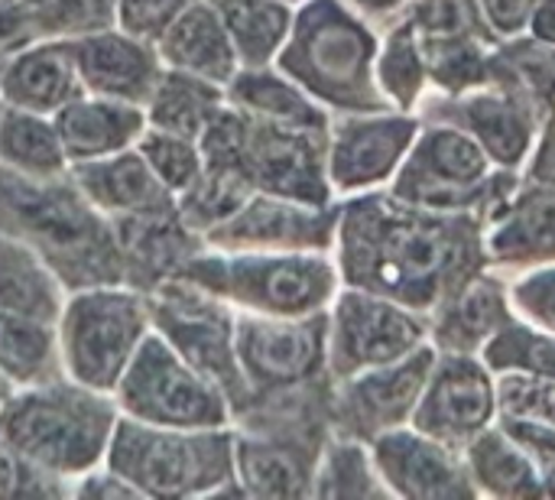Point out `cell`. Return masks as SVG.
Segmentation results:
<instances>
[{"label":"cell","mask_w":555,"mask_h":500,"mask_svg":"<svg viewBox=\"0 0 555 500\" xmlns=\"http://www.w3.org/2000/svg\"><path fill=\"white\" fill-rule=\"evenodd\" d=\"M0 169L29 179H55L72 169L55 117L7 107L0 111Z\"/></svg>","instance_id":"obj_31"},{"label":"cell","mask_w":555,"mask_h":500,"mask_svg":"<svg viewBox=\"0 0 555 500\" xmlns=\"http://www.w3.org/2000/svg\"><path fill=\"white\" fill-rule=\"evenodd\" d=\"M488 254L498 264H546L555 260V185H530L514 205L498 211V228L488 238Z\"/></svg>","instance_id":"obj_28"},{"label":"cell","mask_w":555,"mask_h":500,"mask_svg":"<svg viewBox=\"0 0 555 500\" xmlns=\"http://www.w3.org/2000/svg\"><path fill=\"white\" fill-rule=\"evenodd\" d=\"M120 416L172 426V430H218L231 426V400L224 390L172 351L156 332L146 335L130 368L114 387Z\"/></svg>","instance_id":"obj_9"},{"label":"cell","mask_w":555,"mask_h":500,"mask_svg":"<svg viewBox=\"0 0 555 500\" xmlns=\"http://www.w3.org/2000/svg\"><path fill=\"white\" fill-rule=\"evenodd\" d=\"M0 111H3V101H0Z\"/></svg>","instance_id":"obj_57"},{"label":"cell","mask_w":555,"mask_h":500,"mask_svg":"<svg viewBox=\"0 0 555 500\" xmlns=\"http://www.w3.org/2000/svg\"><path fill=\"white\" fill-rule=\"evenodd\" d=\"M250 195L254 189L234 169L205 163L202 176L185 192L176 195V211L195 234L205 238L215 228H221Z\"/></svg>","instance_id":"obj_36"},{"label":"cell","mask_w":555,"mask_h":500,"mask_svg":"<svg viewBox=\"0 0 555 500\" xmlns=\"http://www.w3.org/2000/svg\"><path fill=\"white\" fill-rule=\"evenodd\" d=\"M361 439L332 436L322 449L312 498H384L387 488L374 469V459L361 449Z\"/></svg>","instance_id":"obj_37"},{"label":"cell","mask_w":555,"mask_h":500,"mask_svg":"<svg viewBox=\"0 0 555 500\" xmlns=\"http://www.w3.org/2000/svg\"><path fill=\"white\" fill-rule=\"evenodd\" d=\"M10 390H13V384H10V381H7V377L0 374V403H3L7 397H10Z\"/></svg>","instance_id":"obj_55"},{"label":"cell","mask_w":555,"mask_h":500,"mask_svg":"<svg viewBox=\"0 0 555 500\" xmlns=\"http://www.w3.org/2000/svg\"><path fill=\"white\" fill-rule=\"evenodd\" d=\"M146 299H150L153 332L172 351H179L195 371H202L208 381H215L224 390L234 416L247 403V384L234 348L237 309L218 299L215 293L179 277L150 290Z\"/></svg>","instance_id":"obj_11"},{"label":"cell","mask_w":555,"mask_h":500,"mask_svg":"<svg viewBox=\"0 0 555 500\" xmlns=\"http://www.w3.org/2000/svg\"><path fill=\"white\" fill-rule=\"evenodd\" d=\"M530 26H533V39L555 46V0H540L533 16H530Z\"/></svg>","instance_id":"obj_53"},{"label":"cell","mask_w":555,"mask_h":500,"mask_svg":"<svg viewBox=\"0 0 555 500\" xmlns=\"http://www.w3.org/2000/svg\"><path fill=\"white\" fill-rule=\"evenodd\" d=\"M371 446L374 469L390 491L403 498H475V485L449 446L403 430L380 433Z\"/></svg>","instance_id":"obj_21"},{"label":"cell","mask_w":555,"mask_h":500,"mask_svg":"<svg viewBox=\"0 0 555 500\" xmlns=\"http://www.w3.org/2000/svg\"><path fill=\"white\" fill-rule=\"evenodd\" d=\"M491 413L494 394L481 364L449 351V358L433 368L429 387L423 390V403L413 423L429 439L455 449L462 443H472L488 426Z\"/></svg>","instance_id":"obj_19"},{"label":"cell","mask_w":555,"mask_h":500,"mask_svg":"<svg viewBox=\"0 0 555 500\" xmlns=\"http://www.w3.org/2000/svg\"><path fill=\"white\" fill-rule=\"evenodd\" d=\"M234 430V426H231ZM328 439L234 430V482L244 498H312Z\"/></svg>","instance_id":"obj_18"},{"label":"cell","mask_w":555,"mask_h":500,"mask_svg":"<svg viewBox=\"0 0 555 500\" xmlns=\"http://www.w3.org/2000/svg\"><path fill=\"white\" fill-rule=\"evenodd\" d=\"M286 3H293V7H299V3H302V0H286Z\"/></svg>","instance_id":"obj_56"},{"label":"cell","mask_w":555,"mask_h":500,"mask_svg":"<svg viewBox=\"0 0 555 500\" xmlns=\"http://www.w3.org/2000/svg\"><path fill=\"white\" fill-rule=\"evenodd\" d=\"M530 182H543V185H555V120L550 124L540 150H537V159H533V169H530Z\"/></svg>","instance_id":"obj_52"},{"label":"cell","mask_w":555,"mask_h":500,"mask_svg":"<svg viewBox=\"0 0 555 500\" xmlns=\"http://www.w3.org/2000/svg\"><path fill=\"white\" fill-rule=\"evenodd\" d=\"M192 0H114V26L156 46Z\"/></svg>","instance_id":"obj_46"},{"label":"cell","mask_w":555,"mask_h":500,"mask_svg":"<svg viewBox=\"0 0 555 500\" xmlns=\"http://www.w3.org/2000/svg\"><path fill=\"white\" fill-rule=\"evenodd\" d=\"M140 498H244L234 430H172L120 416L104 459Z\"/></svg>","instance_id":"obj_6"},{"label":"cell","mask_w":555,"mask_h":500,"mask_svg":"<svg viewBox=\"0 0 555 500\" xmlns=\"http://www.w3.org/2000/svg\"><path fill=\"white\" fill-rule=\"evenodd\" d=\"M501 407H504V416L555 426V381L553 377H543V381L507 377L501 384Z\"/></svg>","instance_id":"obj_47"},{"label":"cell","mask_w":555,"mask_h":500,"mask_svg":"<svg viewBox=\"0 0 555 500\" xmlns=\"http://www.w3.org/2000/svg\"><path fill=\"white\" fill-rule=\"evenodd\" d=\"M537 3H540V0H478L485 20H488L498 33H504V36L520 33V29L530 23Z\"/></svg>","instance_id":"obj_51"},{"label":"cell","mask_w":555,"mask_h":500,"mask_svg":"<svg viewBox=\"0 0 555 500\" xmlns=\"http://www.w3.org/2000/svg\"><path fill=\"white\" fill-rule=\"evenodd\" d=\"M228 104L273 124L302 127V130H332V111H325L306 88H299L286 72L276 65L237 68L234 78L224 85Z\"/></svg>","instance_id":"obj_27"},{"label":"cell","mask_w":555,"mask_h":500,"mask_svg":"<svg viewBox=\"0 0 555 500\" xmlns=\"http://www.w3.org/2000/svg\"><path fill=\"white\" fill-rule=\"evenodd\" d=\"M234 348L247 400L319 381L328 374V309L296 319L237 312Z\"/></svg>","instance_id":"obj_12"},{"label":"cell","mask_w":555,"mask_h":500,"mask_svg":"<svg viewBox=\"0 0 555 500\" xmlns=\"http://www.w3.org/2000/svg\"><path fill=\"white\" fill-rule=\"evenodd\" d=\"M198 143L208 166L234 169L254 192L306 205L335 202L325 163L328 133L260 120L224 104Z\"/></svg>","instance_id":"obj_5"},{"label":"cell","mask_w":555,"mask_h":500,"mask_svg":"<svg viewBox=\"0 0 555 500\" xmlns=\"http://www.w3.org/2000/svg\"><path fill=\"white\" fill-rule=\"evenodd\" d=\"M341 205H306L267 192H254L221 228L205 234L215 251H267V254H328L335 247Z\"/></svg>","instance_id":"obj_14"},{"label":"cell","mask_w":555,"mask_h":500,"mask_svg":"<svg viewBox=\"0 0 555 500\" xmlns=\"http://www.w3.org/2000/svg\"><path fill=\"white\" fill-rule=\"evenodd\" d=\"M81 91L68 39L26 42L0 65V101L7 107L55 117Z\"/></svg>","instance_id":"obj_22"},{"label":"cell","mask_w":555,"mask_h":500,"mask_svg":"<svg viewBox=\"0 0 555 500\" xmlns=\"http://www.w3.org/2000/svg\"><path fill=\"white\" fill-rule=\"evenodd\" d=\"M55 127L65 156L75 166L137 146L140 133L146 130V114L140 104L81 91L55 114Z\"/></svg>","instance_id":"obj_24"},{"label":"cell","mask_w":555,"mask_h":500,"mask_svg":"<svg viewBox=\"0 0 555 500\" xmlns=\"http://www.w3.org/2000/svg\"><path fill=\"white\" fill-rule=\"evenodd\" d=\"M224 104H228L224 85L179 68H163L156 88L143 104V114H146V127L198 140Z\"/></svg>","instance_id":"obj_29"},{"label":"cell","mask_w":555,"mask_h":500,"mask_svg":"<svg viewBox=\"0 0 555 500\" xmlns=\"http://www.w3.org/2000/svg\"><path fill=\"white\" fill-rule=\"evenodd\" d=\"M68 46L78 68V81L88 94H101L140 107L146 104L150 91L156 88L166 68L153 42L130 36L120 26L85 33L78 39H68Z\"/></svg>","instance_id":"obj_17"},{"label":"cell","mask_w":555,"mask_h":500,"mask_svg":"<svg viewBox=\"0 0 555 500\" xmlns=\"http://www.w3.org/2000/svg\"><path fill=\"white\" fill-rule=\"evenodd\" d=\"M485 358L491 368H501V371L520 368V371H533L540 377L555 381V342L546 335H533L527 329H504L498 342H491Z\"/></svg>","instance_id":"obj_43"},{"label":"cell","mask_w":555,"mask_h":500,"mask_svg":"<svg viewBox=\"0 0 555 500\" xmlns=\"http://www.w3.org/2000/svg\"><path fill=\"white\" fill-rule=\"evenodd\" d=\"M481 228L478 211H436L397 195L351 198L335 234L338 277L406 309H436L481 273Z\"/></svg>","instance_id":"obj_1"},{"label":"cell","mask_w":555,"mask_h":500,"mask_svg":"<svg viewBox=\"0 0 555 500\" xmlns=\"http://www.w3.org/2000/svg\"><path fill=\"white\" fill-rule=\"evenodd\" d=\"M377 85L387 94V101L400 107H413L426 85V59L420 49V33L413 20L406 16L377 52Z\"/></svg>","instance_id":"obj_40"},{"label":"cell","mask_w":555,"mask_h":500,"mask_svg":"<svg viewBox=\"0 0 555 500\" xmlns=\"http://www.w3.org/2000/svg\"><path fill=\"white\" fill-rule=\"evenodd\" d=\"M0 231L33 247L68 293L124 283L114 225L75 179H29L0 169Z\"/></svg>","instance_id":"obj_2"},{"label":"cell","mask_w":555,"mask_h":500,"mask_svg":"<svg viewBox=\"0 0 555 500\" xmlns=\"http://www.w3.org/2000/svg\"><path fill=\"white\" fill-rule=\"evenodd\" d=\"M0 498H72V488L52 472L33 465L0 436Z\"/></svg>","instance_id":"obj_44"},{"label":"cell","mask_w":555,"mask_h":500,"mask_svg":"<svg viewBox=\"0 0 555 500\" xmlns=\"http://www.w3.org/2000/svg\"><path fill=\"white\" fill-rule=\"evenodd\" d=\"M111 225L124 260V283L140 293H150L159 283L172 280L182 270V264L205 247V238L195 234L179 218L176 205L159 211L111 218Z\"/></svg>","instance_id":"obj_20"},{"label":"cell","mask_w":555,"mask_h":500,"mask_svg":"<svg viewBox=\"0 0 555 500\" xmlns=\"http://www.w3.org/2000/svg\"><path fill=\"white\" fill-rule=\"evenodd\" d=\"M72 498H140L114 469L98 465L72 482Z\"/></svg>","instance_id":"obj_49"},{"label":"cell","mask_w":555,"mask_h":500,"mask_svg":"<svg viewBox=\"0 0 555 500\" xmlns=\"http://www.w3.org/2000/svg\"><path fill=\"white\" fill-rule=\"evenodd\" d=\"M423 322L406 306L348 286L328 306V377L348 381L367 368L393 364L420 348Z\"/></svg>","instance_id":"obj_13"},{"label":"cell","mask_w":555,"mask_h":500,"mask_svg":"<svg viewBox=\"0 0 555 500\" xmlns=\"http://www.w3.org/2000/svg\"><path fill=\"white\" fill-rule=\"evenodd\" d=\"M140 156L146 159V166L153 169V176L172 192H185L205 169V156H202V143L195 137H182V133H169V130H156L146 127L137 140Z\"/></svg>","instance_id":"obj_42"},{"label":"cell","mask_w":555,"mask_h":500,"mask_svg":"<svg viewBox=\"0 0 555 500\" xmlns=\"http://www.w3.org/2000/svg\"><path fill=\"white\" fill-rule=\"evenodd\" d=\"M472 475L478 488L501 495V498H530L540 495L543 485L530 459H524L501 433H478L468 449Z\"/></svg>","instance_id":"obj_38"},{"label":"cell","mask_w":555,"mask_h":500,"mask_svg":"<svg viewBox=\"0 0 555 500\" xmlns=\"http://www.w3.org/2000/svg\"><path fill=\"white\" fill-rule=\"evenodd\" d=\"M433 364L436 355L429 348H416L393 364L367 368L348 381H338L332 397L335 433L371 443L374 436L397 430L416 410Z\"/></svg>","instance_id":"obj_15"},{"label":"cell","mask_w":555,"mask_h":500,"mask_svg":"<svg viewBox=\"0 0 555 500\" xmlns=\"http://www.w3.org/2000/svg\"><path fill=\"white\" fill-rule=\"evenodd\" d=\"M156 52L166 68H179L218 85H228L241 68L234 42L211 0H192L156 39Z\"/></svg>","instance_id":"obj_25"},{"label":"cell","mask_w":555,"mask_h":500,"mask_svg":"<svg viewBox=\"0 0 555 500\" xmlns=\"http://www.w3.org/2000/svg\"><path fill=\"white\" fill-rule=\"evenodd\" d=\"M504 325H507V299L501 283L475 277L446 303L436 322V342L452 355H468L481 348V342H488Z\"/></svg>","instance_id":"obj_34"},{"label":"cell","mask_w":555,"mask_h":500,"mask_svg":"<svg viewBox=\"0 0 555 500\" xmlns=\"http://www.w3.org/2000/svg\"><path fill=\"white\" fill-rule=\"evenodd\" d=\"M176 277L215 293L237 312L280 319L325 312L341 283L338 264L315 251L267 254L202 247Z\"/></svg>","instance_id":"obj_7"},{"label":"cell","mask_w":555,"mask_h":500,"mask_svg":"<svg viewBox=\"0 0 555 500\" xmlns=\"http://www.w3.org/2000/svg\"><path fill=\"white\" fill-rule=\"evenodd\" d=\"M377 36L345 0H302L276 68L306 88L325 111L377 114L390 101L377 85Z\"/></svg>","instance_id":"obj_3"},{"label":"cell","mask_w":555,"mask_h":500,"mask_svg":"<svg viewBox=\"0 0 555 500\" xmlns=\"http://www.w3.org/2000/svg\"><path fill=\"white\" fill-rule=\"evenodd\" d=\"M33 39H78L114 26V0H23Z\"/></svg>","instance_id":"obj_41"},{"label":"cell","mask_w":555,"mask_h":500,"mask_svg":"<svg viewBox=\"0 0 555 500\" xmlns=\"http://www.w3.org/2000/svg\"><path fill=\"white\" fill-rule=\"evenodd\" d=\"M452 107L455 111H436V117L465 127L481 143V150L491 159H498L504 169H514L527 159L537 130V111L527 101L507 91H494V94L465 98Z\"/></svg>","instance_id":"obj_26"},{"label":"cell","mask_w":555,"mask_h":500,"mask_svg":"<svg viewBox=\"0 0 555 500\" xmlns=\"http://www.w3.org/2000/svg\"><path fill=\"white\" fill-rule=\"evenodd\" d=\"M501 91L527 101L537 114L555 107V52L546 42H514L491 55V78Z\"/></svg>","instance_id":"obj_35"},{"label":"cell","mask_w":555,"mask_h":500,"mask_svg":"<svg viewBox=\"0 0 555 500\" xmlns=\"http://www.w3.org/2000/svg\"><path fill=\"white\" fill-rule=\"evenodd\" d=\"M348 7H354L364 20L371 16V20H384V16H390V13H397L406 0H345Z\"/></svg>","instance_id":"obj_54"},{"label":"cell","mask_w":555,"mask_h":500,"mask_svg":"<svg viewBox=\"0 0 555 500\" xmlns=\"http://www.w3.org/2000/svg\"><path fill=\"white\" fill-rule=\"evenodd\" d=\"M68 290L52 267L23 241L0 231V309L55 322Z\"/></svg>","instance_id":"obj_30"},{"label":"cell","mask_w":555,"mask_h":500,"mask_svg":"<svg viewBox=\"0 0 555 500\" xmlns=\"http://www.w3.org/2000/svg\"><path fill=\"white\" fill-rule=\"evenodd\" d=\"M416 140V120L403 114H341L328 130V182L335 192H361L393 176Z\"/></svg>","instance_id":"obj_16"},{"label":"cell","mask_w":555,"mask_h":500,"mask_svg":"<svg viewBox=\"0 0 555 500\" xmlns=\"http://www.w3.org/2000/svg\"><path fill=\"white\" fill-rule=\"evenodd\" d=\"M420 36H481L488 39V23L478 0H420L410 13Z\"/></svg>","instance_id":"obj_45"},{"label":"cell","mask_w":555,"mask_h":500,"mask_svg":"<svg viewBox=\"0 0 555 500\" xmlns=\"http://www.w3.org/2000/svg\"><path fill=\"white\" fill-rule=\"evenodd\" d=\"M426 75L452 94H462L491 78V55L481 36H423L420 39Z\"/></svg>","instance_id":"obj_39"},{"label":"cell","mask_w":555,"mask_h":500,"mask_svg":"<svg viewBox=\"0 0 555 500\" xmlns=\"http://www.w3.org/2000/svg\"><path fill=\"white\" fill-rule=\"evenodd\" d=\"M0 374L13 387L65 377L55 322L0 309Z\"/></svg>","instance_id":"obj_32"},{"label":"cell","mask_w":555,"mask_h":500,"mask_svg":"<svg viewBox=\"0 0 555 500\" xmlns=\"http://www.w3.org/2000/svg\"><path fill=\"white\" fill-rule=\"evenodd\" d=\"M117 420L120 410L111 394L72 377L13 387L0 403V436L68 488L104 465Z\"/></svg>","instance_id":"obj_4"},{"label":"cell","mask_w":555,"mask_h":500,"mask_svg":"<svg viewBox=\"0 0 555 500\" xmlns=\"http://www.w3.org/2000/svg\"><path fill=\"white\" fill-rule=\"evenodd\" d=\"M150 332L146 293L127 283L75 290L55 319L62 371L85 387L114 394Z\"/></svg>","instance_id":"obj_8"},{"label":"cell","mask_w":555,"mask_h":500,"mask_svg":"<svg viewBox=\"0 0 555 500\" xmlns=\"http://www.w3.org/2000/svg\"><path fill=\"white\" fill-rule=\"evenodd\" d=\"M68 176L75 179L81 195L107 218H127L176 205V195L153 176L137 146L101 159L75 163Z\"/></svg>","instance_id":"obj_23"},{"label":"cell","mask_w":555,"mask_h":500,"mask_svg":"<svg viewBox=\"0 0 555 500\" xmlns=\"http://www.w3.org/2000/svg\"><path fill=\"white\" fill-rule=\"evenodd\" d=\"M26 42H36V39H33L23 0H0V65L7 55H13Z\"/></svg>","instance_id":"obj_50"},{"label":"cell","mask_w":555,"mask_h":500,"mask_svg":"<svg viewBox=\"0 0 555 500\" xmlns=\"http://www.w3.org/2000/svg\"><path fill=\"white\" fill-rule=\"evenodd\" d=\"M517 306L540 325L555 332V270H540L514 290Z\"/></svg>","instance_id":"obj_48"},{"label":"cell","mask_w":555,"mask_h":500,"mask_svg":"<svg viewBox=\"0 0 555 500\" xmlns=\"http://www.w3.org/2000/svg\"><path fill=\"white\" fill-rule=\"evenodd\" d=\"M241 59V68L273 65L289 29L296 7L286 0H211Z\"/></svg>","instance_id":"obj_33"},{"label":"cell","mask_w":555,"mask_h":500,"mask_svg":"<svg viewBox=\"0 0 555 500\" xmlns=\"http://www.w3.org/2000/svg\"><path fill=\"white\" fill-rule=\"evenodd\" d=\"M514 185L517 182L507 172L488 179V153L478 140L439 127L413 146L397 172L393 195L436 211H478L488 221L507 205Z\"/></svg>","instance_id":"obj_10"}]
</instances>
